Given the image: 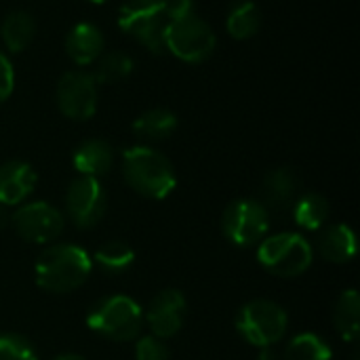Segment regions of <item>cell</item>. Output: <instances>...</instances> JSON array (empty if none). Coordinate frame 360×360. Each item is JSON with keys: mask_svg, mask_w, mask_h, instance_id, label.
<instances>
[{"mask_svg": "<svg viewBox=\"0 0 360 360\" xmlns=\"http://www.w3.org/2000/svg\"><path fill=\"white\" fill-rule=\"evenodd\" d=\"M93 270V259L82 247L51 245L34 266L36 285L49 293H70L86 283Z\"/></svg>", "mask_w": 360, "mask_h": 360, "instance_id": "1", "label": "cell"}, {"mask_svg": "<svg viewBox=\"0 0 360 360\" xmlns=\"http://www.w3.org/2000/svg\"><path fill=\"white\" fill-rule=\"evenodd\" d=\"M122 173L127 184L137 194L152 200L167 198L177 186V175L171 160L150 146L129 148L122 154Z\"/></svg>", "mask_w": 360, "mask_h": 360, "instance_id": "2", "label": "cell"}, {"mask_svg": "<svg viewBox=\"0 0 360 360\" xmlns=\"http://www.w3.org/2000/svg\"><path fill=\"white\" fill-rule=\"evenodd\" d=\"M143 314L135 300L127 295H108L95 302L86 314V325L97 335L112 342H133L141 331Z\"/></svg>", "mask_w": 360, "mask_h": 360, "instance_id": "3", "label": "cell"}, {"mask_svg": "<svg viewBox=\"0 0 360 360\" xmlns=\"http://www.w3.org/2000/svg\"><path fill=\"white\" fill-rule=\"evenodd\" d=\"M314 259L312 245L297 232H278L266 236L257 249V262L262 268L281 278L302 276Z\"/></svg>", "mask_w": 360, "mask_h": 360, "instance_id": "4", "label": "cell"}, {"mask_svg": "<svg viewBox=\"0 0 360 360\" xmlns=\"http://www.w3.org/2000/svg\"><path fill=\"white\" fill-rule=\"evenodd\" d=\"M236 331L238 335L255 346V348H270L272 344L281 342L289 327V316L276 302L270 300H253L245 304L236 312Z\"/></svg>", "mask_w": 360, "mask_h": 360, "instance_id": "5", "label": "cell"}, {"mask_svg": "<svg viewBox=\"0 0 360 360\" xmlns=\"http://www.w3.org/2000/svg\"><path fill=\"white\" fill-rule=\"evenodd\" d=\"M169 17L165 0H127L118 11V27L141 42L150 53H162Z\"/></svg>", "mask_w": 360, "mask_h": 360, "instance_id": "6", "label": "cell"}, {"mask_svg": "<svg viewBox=\"0 0 360 360\" xmlns=\"http://www.w3.org/2000/svg\"><path fill=\"white\" fill-rule=\"evenodd\" d=\"M217 36L213 27L196 13L173 19L165 32V49L188 63H200L215 51Z\"/></svg>", "mask_w": 360, "mask_h": 360, "instance_id": "7", "label": "cell"}, {"mask_svg": "<svg viewBox=\"0 0 360 360\" xmlns=\"http://www.w3.org/2000/svg\"><path fill=\"white\" fill-rule=\"evenodd\" d=\"M270 228V213L264 202L238 198L230 202L221 215V232L236 247H253L262 243Z\"/></svg>", "mask_w": 360, "mask_h": 360, "instance_id": "8", "label": "cell"}, {"mask_svg": "<svg viewBox=\"0 0 360 360\" xmlns=\"http://www.w3.org/2000/svg\"><path fill=\"white\" fill-rule=\"evenodd\" d=\"M97 97L93 72L72 70L57 84V108L70 120H89L97 110Z\"/></svg>", "mask_w": 360, "mask_h": 360, "instance_id": "9", "label": "cell"}, {"mask_svg": "<svg viewBox=\"0 0 360 360\" xmlns=\"http://www.w3.org/2000/svg\"><path fill=\"white\" fill-rule=\"evenodd\" d=\"M105 192L97 177L80 175L68 186L65 211L80 230L97 226L105 215Z\"/></svg>", "mask_w": 360, "mask_h": 360, "instance_id": "10", "label": "cell"}, {"mask_svg": "<svg viewBox=\"0 0 360 360\" xmlns=\"http://www.w3.org/2000/svg\"><path fill=\"white\" fill-rule=\"evenodd\" d=\"M15 232L36 245L53 243L63 232V215L49 202H27L11 215Z\"/></svg>", "mask_w": 360, "mask_h": 360, "instance_id": "11", "label": "cell"}, {"mask_svg": "<svg viewBox=\"0 0 360 360\" xmlns=\"http://www.w3.org/2000/svg\"><path fill=\"white\" fill-rule=\"evenodd\" d=\"M186 314H188V302L184 293L177 289H165L150 302L146 321L154 338L169 340L181 331Z\"/></svg>", "mask_w": 360, "mask_h": 360, "instance_id": "12", "label": "cell"}, {"mask_svg": "<svg viewBox=\"0 0 360 360\" xmlns=\"http://www.w3.org/2000/svg\"><path fill=\"white\" fill-rule=\"evenodd\" d=\"M36 188V171L23 160H8L0 167V205H21Z\"/></svg>", "mask_w": 360, "mask_h": 360, "instance_id": "13", "label": "cell"}, {"mask_svg": "<svg viewBox=\"0 0 360 360\" xmlns=\"http://www.w3.org/2000/svg\"><path fill=\"white\" fill-rule=\"evenodd\" d=\"M105 40L97 25L76 23L65 36V53L76 65H89L103 53Z\"/></svg>", "mask_w": 360, "mask_h": 360, "instance_id": "14", "label": "cell"}, {"mask_svg": "<svg viewBox=\"0 0 360 360\" xmlns=\"http://www.w3.org/2000/svg\"><path fill=\"white\" fill-rule=\"evenodd\" d=\"M262 192H264V202H266L264 207L266 209L270 207L274 211H285V209H291L297 200L300 179H297L293 169L278 167L264 177Z\"/></svg>", "mask_w": 360, "mask_h": 360, "instance_id": "15", "label": "cell"}, {"mask_svg": "<svg viewBox=\"0 0 360 360\" xmlns=\"http://www.w3.org/2000/svg\"><path fill=\"white\" fill-rule=\"evenodd\" d=\"M72 162H74V169L80 173V175H86V177H101L103 173L110 171L112 162H114V150L112 146L105 141V139H86L82 141L76 150H74V156H72Z\"/></svg>", "mask_w": 360, "mask_h": 360, "instance_id": "16", "label": "cell"}, {"mask_svg": "<svg viewBox=\"0 0 360 360\" xmlns=\"http://www.w3.org/2000/svg\"><path fill=\"white\" fill-rule=\"evenodd\" d=\"M319 251L331 264H348L356 255V234L348 224L329 226L319 236Z\"/></svg>", "mask_w": 360, "mask_h": 360, "instance_id": "17", "label": "cell"}, {"mask_svg": "<svg viewBox=\"0 0 360 360\" xmlns=\"http://www.w3.org/2000/svg\"><path fill=\"white\" fill-rule=\"evenodd\" d=\"M177 129V116L167 108H152L137 116L133 122V133L148 141H162L171 137Z\"/></svg>", "mask_w": 360, "mask_h": 360, "instance_id": "18", "label": "cell"}, {"mask_svg": "<svg viewBox=\"0 0 360 360\" xmlns=\"http://www.w3.org/2000/svg\"><path fill=\"white\" fill-rule=\"evenodd\" d=\"M333 325L342 340L356 342L360 333V297L356 289L344 291L333 308Z\"/></svg>", "mask_w": 360, "mask_h": 360, "instance_id": "19", "label": "cell"}, {"mask_svg": "<svg viewBox=\"0 0 360 360\" xmlns=\"http://www.w3.org/2000/svg\"><path fill=\"white\" fill-rule=\"evenodd\" d=\"M34 34H36V21L25 11H13L11 15L4 17L0 25L2 42L11 53L25 51L30 42L34 40Z\"/></svg>", "mask_w": 360, "mask_h": 360, "instance_id": "20", "label": "cell"}, {"mask_svg": "<svg viewBox=\"0 0 360 360\" xmlns=\"http://www.w3.org/2000/svg\"><path fill=\"white\" fill-rule=\"evenodd\" d=\"M228 34L236 40L253 38L262 27V13L255 2L251 0H238L232 4L228 19H226Z\"/></svg>", "mask_w": 360, "mask_h": 360, "instance_id": "21", "label": "cell"}, {"mask_svg": "<svg viewBox=\"0 0 360 360\" xmlns=\"http://www.w3.org/2000/svg\"><path fill=\"white\" fill-rule=\"evenodd\" d=\"M293 219L304 230H321L329 219V202L316 192L297 196L293 205Z\"/></svg>", "mask_w": 360, "mask_h": 360, "instance_id": "22", "label": "cell"}, {"mask_svg": "<svg viewBox=\"0 0 360 360\" xmlns=\"http://www.w3.org/2000/svg\"><path fill=\"white\" fill-rule=\"evenodd\" d=\"M93 262L108 274H122L135 264V251L124 240H108L97 247Z\"/></svg>", "mask_w": 360, "mask_h": 360, "instance_id": "23", "label": "cell"}, {"mask_svg": "<svg viewBox=\"0 0 360 360\" xmlns=\"http://www.w3.org/2000/svg\"><path fill=\"white\" fill-rule=\"evenodd\" d=\"M287 360H331L333 350L327 340L316 333H300L295 335L285 352Z\"/></svg>", "mask_w": 360, "mask_h": 360, "instance_id": "24", "label": "cell"}, {"mask_svg": "<svg viewBox=\"0 0 360 360\" xmlns=\"http://www.w3.org/2000/svg\"><path fill=\"white\" fill-rule=\"evenodd\" d=\"M133 72V59L122 53V51H108V53H101L99 57V63H97V70L93 72L97 84H114V82H120L124 78H129Z\"/></svg>", "mask_w": 360, "mask_h": 360, "instance_id": "25", "label": "cell"}, {"mask_svg": "<svg viewBox=\"0 0 360 360\" xmlns=\"http://www.w3.org/2000/svg\"><path fill=\"white\" fill-rule=\"evenodd\" d=\"M0 360H40L32 342L19 333H0Z\"/></svg>", "mask_w": 360, "mask_h": 360, "instance_id": "26", "label": "cell"}, {"mask_svg": "<svg viewBox=\"0 0 360 360\" xmlns=\"http://www.w3.org/2000/svg\"><path fill=\"white\" fill-rule=\"evenodd\" d=\"M135 360H171V354L162 340L146 335L135 342Z\"/></svg>", "mask_w": 360, "mask_h": 360, "instance_id": "27", "label": "cell"}, {"mask_svg": "<svg viewBox=\"0 0 360 360\" xmlns=\"http://www.w3.org/2000/svg\"><path fill=\"white\" fill-rule=\"evenodd\" d=\"M15 86V72L4 53H0V103L6 101Z\"/></svg>", "mask_w": 360, "mask_h": 360, "instance_id": "28", "label": "cell"}, {"mask_svg": "<svg viewBox=\"0 0 360 360\" xmlns=\"http://www.w3.org/2000/svg\"><path fill=\"white\" fill-rule=\"evenodd\" d=\"M194 8H196L194 0H165V13H167L169 21L186 17L190 13H196Z\"/></svg>", "mask_w": 360, "mask_h": 360, "instance_id": "29", "label": "cell"}, {"mask_svg": "<svg viewBox=\"0 0 360 360\" xmlns=\"http://www.w3.org/2000/svg\"><path fill=\"white\" fill-rule=\"evenodd\" d=\"M255 360H281V356L272 350V348H259V354Z\"/></svg>", "mask_w": 360, "mask_h": 360, "instance_id": "30", "label": "cell"}, {"mask_svg": "<svg viewBox=\"0 0 360 360\" xmlns=\"http://www.w3.org/2000/svg\"><path fill=\"white\" fill-rule=\"evenodd\" d=\"M8 224H11V215L6 213V207L0 205V232H2Z\"/></svg>", "mask_w": 360, "mask_h": 360, "instance_id": "31", "label": "cell"}, {"mask_svg": "<svg viewBox=\"0 0 360 360\" xmlns=\"http://www.w3.org/2000/svg\"><path fill=\"white\" fill-rule=\"evenodd\" d=\"M53 360H86V359H82V356H78V354H59V356H55Z\"/></svg>", "mask_w": 360, "mask_h": 360, "instance_id": "32", "label": "cell"}, {"mask_svg": "<svg viewBox=\"0 0 360 360\" xmlns=\"http://www.w3.org/2000/svg\"><path fill=\"white\" fill-rule=\"evenodd\" d=\"M89 2H93V4H105L108 0H89Z\"/></svg>", "mask_w": 360, "mask_h": 360, "instance_id": "33", "label": "cell"}]
</instances>
